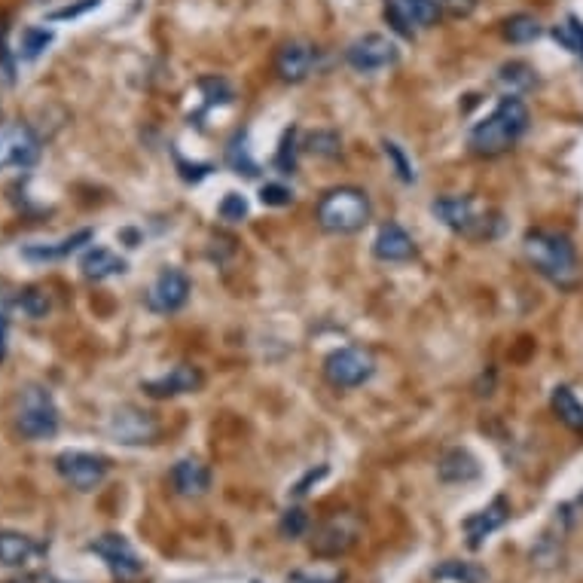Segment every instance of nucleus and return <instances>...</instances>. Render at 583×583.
Instances as JSON below:
<instances>
[{
    "label": "nucleus",
    "mask_w": 583,
    "mask_h": 583,
    "mask_svg": "<svg viewBox=\"0 0 583 583\" xmlns=\"http://www.w3.org/2000/svg\"><path fill=\"white\" fill-rule=\"evenodd\" d=\"M49 43H52V31H46V28H25L22 40H19V58H25V62H34V58L43 55V49Z\"/></svg>",
    "instance_id": "nucleus-31"
},
{
    "label": "nucleus",
    "mask_w": 583,
    "mask_h": 583,
    "mask_svg": "<svg viewBox=\"0 0 583 583\" xmlns=\"http://www.w3.org/2000/svg\"><path fill=\"white\" fill-rule=\"evenodd\" d=\"M382 147H385V156L391 159V165H394V171H397V178H400L403 184H416V171H413L410 159L403 156V150H400L394 141H385Z\"/></svg>",
    "instance_id": "nucleus-34"
},
{
    "label": "nucleus",
    "mask_w": 583,
    "mask_h": 583,
    "mask_svg": "<svg viewBox=\"0 0 583 583\" xmlns=\"http://www.w3.org/2000/svg\"><path fill=\"white\" fill-rule=\"evenodd\" d=\"M16 309H19L22 315H28L31 321H40V318L49 315L52 303H49V294H46V290H40V287H25L22 294L16 297Z\"/></svg>",
    "instance_id": "nucleus-29"
},
{
    "label": "nucleus",
    "mask_w": 583,
    "mask_h": 583,
    "mask_svg": "<svg viewBox=\"0 0 583 583\" xmlns=\"http://www.w3.org/2000/svg\"><path fill=\"white\" fill-rule=\"evenodd\" d=\"M202 385H205V376H202L199 367L178 364V367H171L168 373H162L156 379H147L144 391L150 397H181V394H196Z\"/></svg>",
    "instance_id": "nucleus-16"
},
{
    "label": "nucleus",
    "mask_w": 583,
    "mask_h": 583,
    "mask_svg": "<svg viewBox=\"0 0 583 583\" xmlns=\"http://www.w3.org/2000/svg\"><path fill=\"white\" fill-rule=\"evenodd\" d=\"M92 242V229H77L74 236H65L58 242H34L22 248V257L31 263H55V260H68L71 254H77L83 245Z\"/></svg>",
    "instance_id": "nucleus-20"
},
{
    "label": "nucleus",
    "mask_w": 583,
    "mask_h": 583,
    "mask_svg": "<svg viewBox=\"0 0 583 583\" xmlns=\"http://www.w3.org/2000/svg\"><path fill=\"white\" fill-rule=\"evenodd\" d=\"M434 217L464 239H492L498 232V214L474 196H440L431 205Z\"/></svg>",
    "instance_id": "nucleus-4"
},
{
    "label": "nucleus",
    "mask_w": 583,
    "mask_h": 583,
    "mask_svg": "<svg viewBox=\"0 0 583 583\" xmlns=\"http://www.w3.org/2000/svg\"><path fill=\"white\" fill-rule=\"evenodd\" d=\"M440 7L449 10L452 16H468V13H474L477 0H440Z\"/></svg>",
    "instance_id": "nucleus-40"
},
{
    "label": "nucleus",
    "mask_w": 583,
    "mask_h": 583,
    "mask_svg": "<svg viewBox=\"0 0 583 583\" xmlns=\"http://www.w3.org/2000/svg\"><path fill=\"white\" fill-rule=\"evenodd\" d=\"M397 43L388 40L385 34H364L358 40L348 43L345 49V62L348 68H355L358 74H379L391 65H397Z\"/></svg>",
    "instance_id": "nucleus-11"
},
{
    "label": "nucleus",
    "mask_w": 583,
    "mask_h": 583,
    "mask_svg": "<svg viewBox=\"0 0 583 583\" xmlns=\"http://www.w3.org/2000/svg\"><path fill=\"white\" fill-rule=\"evenodd\" d=\"M275 165L281 168V174H294V168H297V159H294V132L284 135V144H281V153H278Z\"/></svg>",
    "instance_id": "nucleus-38"
},
{
    "label": "nucleus",
    "mask_w": 583,
    "mask_h": 583,
    "mask_svg": "<svg viewBox=\"0 0 583 583\" xmlns=\"http://www.w3.org/2000/svg\"><path fill=\"white\" fill-rule=\"evenodd\" d=\"M98 4H101V0H80V4H74V7H62V10H55V13H49V22H62V19H77V16H83V13L95 10Z\"/></svg>",
    "instance_id": "nucleus-39"
},
{
    "label": "nucleus",
    "mask_w": 583,
    "mask_h": 583,
    "mask_svg": "<svg viewBox=\"0 0 583 583\" xmlns=\"http://www.w3.org/2000/svg\"><path fill=\"white\" fill-rule=\"evenodd\" d=\"M278 532H281L287 541H297V538H303V535L309 532V516H306L300 507H290V510H284V516H281V522H278Z\"/></svg>",
    "instance_id": "nucleus-33"
},
{
    "label": "nucleus",
    "mask_w": 583,
    "mask_h": 583,
    "mask_svg": "<svg viewBox=\"0 0 583 583\" xmlns=\"http://www.w3.org/2000/svg\"><path fill=\"white\" fill-rule=\"evenodd\" d=\"M370 196L361 187H333L318 199L315 220L330 236H352L370 223Z\"/></svg>",
    "instance_id": "nucleus-3"
},
{
    "label": "nucleus",
    "mask_w": 583,
    "mask_h": 583,
    "mask_svg": "<svg viewBox=\"0 0 583 583\" xmlns=\"http://www.w3.org/2000/svg\"><path fill=\"white\" fill-rule=\"evenodd\" d=\"M43 144L37 132L25 123L0 126V171L7 168H34L40 162Z\"/></svg>",
    "instance_id": "nucleus-10"
},
{
    "label": "nucleus",
    "mask_w": 583,
    "mask_h": 583,
    "mask_svg": "<svg viewBox=\"0 0 583 583\" xmlns=\"http://www.w3.org/2000/svg\"><path fill=\"white\" fill-rule=\"evenodd\" d=\"M437 477L449 486H458V483H474L480 477V461L468 452V449H449L443 452V458L437 461Z\"/></svg>",
    "instance_id": "nucleus-21"
},
{
    "label": "nucleus",
    "mask_w": 583,
    "mask_h": 583,
    "mask_svg": "<svg viewBox=\"0 0 583 583\" xmlns=\"http://www.w3.org/2000/svg\"><path fill=\"white\" fill-rule=\"evenodd\" d=\"M440 0H385V19L400 37H416L422 28L437 25Z\"/></svg>",
    "instance_id": "nucleus-12"
},
{
    "label": "nucleus",
    "mask_w": 583,
    "mask_h": 583,
    "mask_svg": "<svg viewBox=\"0 0 583 583\" xmlns=\"http://www.w3.org/2000/svg\"><path fill=\"white\" fill-rule=\"evenodd\" d=\"M522 254H526L529 266L547 278L559 290H574L580 284V263L577 248L565 236V232L553 229H529L522 239Z\"/></svg>",
    "instance_id": "nucleus-1"
},
{
    "label": "nucleus",
    "mask_w": 583,
    "mask_h": 583,
    "mask_svg": "<svg viewBox=\"0 0 583 583\" xmlns=\"http://www.w3.org/2000/svg\"><path fill=\"white\" fill-rule=\"evenodd\" d=\"M52 583H62V580H52Z\"/></svg>",
    "instance_id": "nucleus-43"
},
{
    "label": "nucleus",
    "mask_w": 583,
    "mask_h": 583,
    "mask_svg": "<svg viewBox=\"0 0 583 583\" xmlns=\"http://www.w3.org/2000/svg\"><path fill=\"white\" fill-rule=\"evenodd\" d=\"M220 217L226 220V223H239V220H245L248 217V202H245V196H239V193H229L223 202H220Z\"/></svg>",
    "instance_id": "nucleus-35"
},
{
    "label": "nucleus",
    "mask_w": 583,
    "mask_h": 583,
    "mask_svg": "<svg viewBox=\"0 0 583 583\" xmlns=\"http://www.w3.org/2000/svg\"><path fill=\"white\" fill-rule=\"evenodd\" d=\"M226 162H229V168L236 171V174H248V178H254V174H257V162L251 159V153L245 147V135L232 138V144L226 147Z\"/></svg>",
    "instance_id": "nucleus-30"
},
{
    "label": "nucleus",
    "mask_w": 583,
    "mask_h": 583,
    "mask_svg": "<svg viewBox=\"0 0 583 583\" xmlns=\"http://www.w3.org/2000/svg\"><path fill=\"white\" fill-rule=\"evenodd\" d=\"M171 489L181 498H202L211 489V471L199 458H181L171 468Z\"/></svg>",
    "instance_id": "nucleus-19"
},
{
    "label": "nucleus",
    "mask_w": 583,
    "mask_h": 583,
    "mask_svg": "<svg viewBox=\"0 0 583 583\" xmlns=\"http://www.w3.org/2000/svg\"><path fill=\"white\" fill-rule=\"evenodd\" d=\"M510 519V504H507V498H495L489 507H483V510H477L474 516H468L464 519V535H468V547L471 550H480L486 541H489V535H495L504 522Z\"/></svg>",
    "instance_id": "nucleus-17"
},
{
    "label": "nucleus",
    "mask_w": 583,
    "mask_h": 583,
    "mask_svg": "<svg viewBox=\"0 0 583 583\" xmlns=\"http://www.w3.org/2000/svg\"><path fill=\"white\" fill-rule=\"evenodd\" d=\"M7 339H10V318L7 312H0V361L7 358Z\"/></svg>",
    "instance_id": "nucleus-42"
},
{
    "label": "nucleus",
    "mask_w": 583,
    "mask_h": 583,
    "mask_svg": "<svg viewBox=\"0 0 583 583\" xmlns=\"http://www.w3.org/2000/svg\"><path fill=\"white\" fill-rule=\"evenodd\" d=\"M55 471L71 489L77 492H95L110 471V461L104 455L95 452H83V449H68L55 458Z\"/></svg>",
    "instance_id": "nucleus-6"
},
{
    "label": "nucleus",
    "mask_w": 583,
    "mask_h": 583,
    "mask_svg": "<svg viewBox=\"0 0 583 583\" xmlns=\"http://www.w3.org/2000/svg\"><path fill=\"white\" fill-rule=\"evenodd\" d=\"M373 254L382 263H406V260L416 257V242L400 223L388 220V223L379 226V236L373 242Z\"/></svg>",
    "instance_id": "nucleus-18"
},
{
    "label": "nucleus",
    "mask_w": 583,
    "mask_h": 583,
    "mask_svg": "<svg viewBox=\"0 0 583 583\" xmlns=\"http://www.w3.org/2000/svg\"><path fill=\"white\" fill-rule=\"evenodd\" d=\"M260 202L269 205V208H284V205L294 202V193H290L287 187H281V184H266L260 190Z\"/></svg>",
    "instance_id": "nucleus-36"
},
{
    "label": "nucleus",
    "mask_w": 583,
    "mask_h": 583,
    "mask_svg": "<svg viewBox=\"0 0 583 583\" xmlns=\"http://www.w3.org/2000/svg\"><path fill=\"white\" fill-rule=\"evenodd\" d=\"M376 373V361L367 348H358V345H348V348H339L333 352L327 361H324V376L333 388H361L364 382H370Z\"/></svg>",
    "instance_id": "nucleus-7"
},
{
    "label": "nucleus",
    "mask_w": 583,
    "mask_h": 583,
    "mask_svg": "<svg viewBox=\"0 0 583 583\" xmlns=\"http://www.w3.org/2000/svg\"><path fill=\"white\" fill-rule=\"evenodd\" d=\"M190 290H193V284L181 269H162L147 290V309L156 315L181 312L190 300Z\"/></svg>",
    "instance_id": "nucleus-13"
},
{
    "label": "nucleus",
    "mask_w": 583,
    "mask_h": 583,
    "mask_svg": "<svg viewBox=\"0 0 583 583\" xmlns=\"http://www.w3.org/2000/svg\"><path fill=\"white\" fill-rule=\"evenodd\" d=\"M306 150H309L312 156H321V159H336V156L342 153V141H339L336 132L318 129V132H312V135L306 138Z\"/></svg>",
    "instance_id": "nucleus-32"
},
{
    "label": "nucleus",
    "mask_w": 583,
    "mask_h": 583,
    "mask_svg": "<svg viewBox=\"0 0 583 583\" xmlns=\"http://www.w3.org/2000/svg\"><path fill=\"white\" fill-rule=\"evenodd\" d=\"M321 477H327V468H318V471H309V474H306V477H303V480H300V483L294 486V495H297V498H303V495L309 492V486H312V483H318Z\"/></svg>",
    "instance_id": "nucleus-41"
},
{
    "label": "nucleus",
    "mask_w": 583,
    "mask_h": 583,
    "mask_svg": "<svg viewBox=\"0 0 583 583\" xmlns=\"http://www.w3.org/2000/svg\"><path fill=\"white\" fill-rule=\"evenodd\" d=\"M498 83L507 95H522V92H532L538 86V71L526 62H507L498 71Z\"/></svg>",
    "instance_id": "nucleus-26"
},
{
    "label": "nucleus",
    "mask_w": 583,
    "mask_h": 583,
    "mask_svg": "<svg viewBox=\"0 0 583 583\" xmlns=\"http://www.w3.org/2000/svg\"><path fill=\"white\" fill-rule=\"evenodd\" d=\"M526 132H529V107L516 95H504L486 120H480L468 132V147L477 156L495 159V156L507 153Z\"/></svg>",
    "instance_id": "nucleus-2"
},
{
    "label": "nucleus",
    "mask_w": 583,
    "mask_h": 583,
    "mask_svg": "<svg viewBox=\"0 0 583 583\" xmlns=\"http://www.w3.org/2000/svg\"><path fill=\"white\" fill-rule=\"evenodd\" d=\"M504 37L510 43H519V46L522 43H532V40L541 37V22L535 16H529V13H516V16H510L504 22Z\"/></svg>",
    "instance_id": "nucleus-27"
},
{
    "label": "nucleus",
    "mask_w": 583,
    "mask_h": 583,
    "mask_svg": "<svg viewBox=\"0 0 583 583\" xmlns=\"http://www.w3.org/2000/svg\"><path fill=\"white\" fill-rule=\"evenodd\" d=\"M553 37L562 49H568L571 55L583 58V22L577 16H568L562 19L556 28H553Z\"/></svg>",
    "instance_id": "nucleus-28"
},
{
    "label": "nucleus",
    "mask_w": 583,
    "mask_h": 583,
    "mask_svg": "<svg viewBox=\"0 0 583 583\" xmlns=\"http://www.w3.org/2000/svg\"><path fill=\"white\" fill-rule=\"evenodd\" d=\"M315 62H318V52L309 43H303V40H287L275 52V74L284 83H303V80L312 77Z\"/></svg>",
    "instance_id": "nucleus-15"
},
{
    "label": "nucleus",
    "mask_w": 583,
    "mask_h": 583,
    "mask_svg": "<svg viewBox=\"0 0 583 583\" xmlns=\"http://www.w3.org/2000/svg\"><path fill=\"white\" fill-rule=\"evenodd\" d=\"M58 406L49 394V388L43 385H28L19 394V410H16V428L25 440L37 443V440H52L58 434Z\"/></svg>",
    "instance_id": "nucleus-5"
},
{
    "label": "nucleus",
    "mask_w": 583,
    "mask_h": 583,
    "mask_svg": "<svg viewBox=\"0 0 583 583\" xmlns=\"http://www.w3.org/2000/svg\"><path fill=\"white\" fill-rule=\"evenodd\" d=\"M107 431H110V437L116 443H123V446H141V443H153L156 440L159 425H156V419L147 410L126 403V406H120V410L110 416Z\"/></svg>",
    "instance_id": "nucleus-14"
},
{
    "label": "nucleus",
    "mask_w": 583,
    "mask_h": 583,
    "mask_svg": "<svg viewBox=\"0 0 583 583\" xmlns=\"http://www.w3.org/2000/svg\"><path fill=\"white\" fill-rule=\"evenodd\" d=\"M550 406H553L556 419H559L568 431L583 434V403L577 400V394H574L568 385H556V388H553Z\"/></svg>",
    "instance_id": "nucleus-24"
},
{
    "label": "nucleus",
    "mask_w": 583,
    "mask_h": 583,
    "mask_svg": "<svg viewBox=\"0 0 583 583\" xmlns=\"http://www.w3.org/2000/svg\"><path fill=\"white\" fill-rule=\"evenodd\" d=\"M361 538V522L355 513H333L330 519H324L315 529L312 538V553L321 559H336L345 556Z\"/></svg>",
    "instance_id": "nucleus-8"
},
{
    "label": "nucleus",
    "mask_w": 583,
    "mask_h": 583,
    "mask_svg": "<svg viewBox=\"0 0 583 583\" xmlns=\"http://www.w3.org/2000/svg\"><path fill=\"white\" fill-rule=\"evenodd\" d=\"M89 553H95L107 571L113 574V580L120 583H132L144 574V559L135 553V547L123 538V535H101L89 544Z\"/></svg>",
    "instance_id": "nucleus-9"
},
{
    "label": "nucleus",
    "mask_w": 583,
    "mask_h": 583,
    "mask_svg": "<svg viewBox=\"0 0 583 583\" xmlns=\"http://www.w3.org/2000/svg\"><path fill=\"white\" fill-rule=\"evenodd\" d=\"M37 553H40V547L34 544V538H28L22 532H13V529H0V565L22 568Z\"/></svg>",
    "instance_id": "nucleus-22"
},
{
    "label": "nucleus",
    "mask_w": 583,
    "mask_h": 583,
    "mask_svg": "<svg viewBox=\"0 0 583 583\" xmlns=\"http://www.w3.org/2000/svg\"><path fill=\"white\" fill-rule=\"evenodd\" d=\"M80 269L89 281H104V278H113V275H123L129 269V263L113 254L107 248H89L80 260Z\"/></svg>",
    "instance_id": "nucleus-23"
},
{
    "label": "nucleus",
    "mask_w": 583,
    "mask_h": 583,
    "mask_svg": "<svg viewBox=\"0 0 583 583\" xmlns=\"http://www.w3.org/2000/svg\"><path fill=\"white\" fill-rule=\"evenodd\" d=\"M287 583H345V574L342 571H333V574H312V571H290L287 574Z\"/></svg>",
    "instance_id": "nucleus-37"
},
{
    "label": "nucleus",
    "mask_w": 583,
    "mask_h": 583,
    "mask_svg": "<svg viewBox=\"0 0 583 583\" xmlns=\"http://www.w3.org/2000/svg\"><path fill=\"white\" fill-rule=\"evenodd\" d=\"M431 577L437 583H489V571L477 562H464V559H446L440 562Z\"/></svg>",
    "instance_id": "nucleus-25"
}]
</instances>
